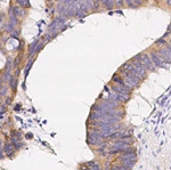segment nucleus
Segmentation results:
<instances>
[{
    "label": "nucleus",
    "instance_id": "1",
    "mask_svg": "<svg viewBox=\"0 0 171 170\" xmlns=\"http://www.w3.org/2000/svg\"><path fill=\"white\" fill-rule=\"evenodd\" d=\"M166 45V42H165L164 39H160L156 41V46H159V47H161V46H165Z\"/></svg>",
    "mask_w": 171,
    "mask_h": 170
},
{
    "label": "nucleus",
    "instance_id": "2",
    "mask_svg": "<svg viewBox=\"0 0 171 170\" xmlns=\"http://www.w3.org/2000/svg\"><path fill=\"white\" fill-rule=\"evenodd\" d=\"M166 5L171 6V0H166Z\"/></svg>",
    "mask_w": 171,
    "mask_h": 170
},
{
    "label": "nucleus",
    "instance_id": "3",
    "mask_svg": "<svg viewBox=\"0 0 171 170\" xmlns=\"http://www.w3.org/2000/svg\"><path fill=\"white\" fill-rule=\"evenodd\" d=\"M158 1H159V0H158Z\"/></svg>",
    "mask_w": 171,
    "mask_h": 170
}]
</instances>
